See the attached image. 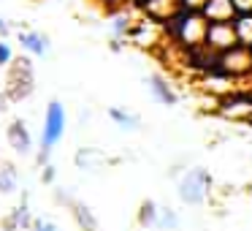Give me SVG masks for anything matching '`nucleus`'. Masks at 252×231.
<instances>
[{
    "mask_svg": "<svg viewBox=\"0 0 252 231\" xmlns=\"http://www.w3.org/2000/svg\"><path fill=\"white\" fill-rule=\"evenodd\" d=\"M30 90H33V68H30V60L17 57L11 63V74H8V98L22 101L25 95H30Z\"/></svg>",
    "mask_w": 252,
    "mask_h": 231,
    "instance_id": "obj_3",
    "label": "nucleus"
},
{
    "mask_svg": "<svg viewBox=\"0 0 252 231\" xmlns=\"http://www.w3.org/2000/svg\"><path fill=\"white\" fill-rule=\"evenodd\" d=\"M8 144H11V150H17L19 155H28L30 150H33V139H30L28 125H25L22 120H14L11 125H8Z\"/></svg>",
    "mask_w": 252,
    "mask_h": 231,
    "instance_id": "obj_5",
    "label": "nucleus"
},
{
    "mask_svg": "<svg viewBox=\"0 0 252 231\" xmlns=\"http://www.w3.org/2000/svg\"><path fill=\"white\" fill-rule=\"evenodd\" d=\"M6 106H8V101H6V98H3V95H0V112L6 109Z\"/></svg>",
    "mask_w": 252,
    "mask_h": 231,
    "instance_id": "obj_17",
    "label": "nucleus"
},
{
    "mask_svg": "<svg viewBox=\"0 0 252 231\" xmlns=\"http://www.w3.org/2000/svg\"><path fill=\"white\" fill-rule=\"evenodd\" d=\"M6 63H14L11 60V46L6 41H0V66H6Z\"/></svg>",
    "mask_w": 252,
    "mask_h": 231,
    "instance_id": "obj_14",
    "label": "nucleus"
},
{
    "mask_svg": "<svg viewBox=\"0 0 252 231\" xmlns=\"http://www.w3.org/2000/svg\"><path fill=\"white\" fill-rule=\"evenodd\" d=\"M6 33H8V28H6V22L0 19V36H6Z\"/></svg>",
    "mask_w": 252,
    "mask_h": 231,
    "instance_id": "obj_16",
    "label": "nucleus"
},
{
    "mask_svg": "<svg viewBox=\"0 0 252 231\" xmlns=\"http://www.w3.org/2000/svg\"><path fill=\"white\" fill-rule=\"evenodd\" d=\"M158 212H160V207L155 201H144L141 212H138V223L141 226H155L158 223Z\"/></svg>",
    "mask_w": 252,
    "mask_h": 231,
    "instance_id": "obj_12",
    "label": "nucleus"
},
{
    "mask_svg": "<svg viewBox=\"0 0 252 231\" xmlns=\"http://www.w3.org/2000/svg\"><path fill=\"white\" fill-rule=\"evenodd\" d=\"M19 44L25 46L28 52H33V55H46V49H49V41H46V36H41L38 30H28V33L19 36Z\"/></svg>",
    "mask_w": 252,
    "mask_h": 231,
    "instance_id": "obj_7",
    "label": "nucleus"
},
{
    "mask_svg": "<svg viewBox=\"0 0 252 231\" xmlns=\"http://www.w3.org/2000/svg\"><path fill=\"white\" fill-rule=\"evenodd\" d=\"M147 87L152 90L155 101L163 106H176L179 104V95H176V90L171 87L168 82H165V77H160V74H149L147 77Z\"/></svg>",
    "mask_w": 252,
    "mask_h": 231,
    "instance_id": "obj_4",
    "label": "nucleus"
},
{
    "mask_svg": "<svg viewBox=\"0 0 252 231\" xmlns=\"http://www.w3.org/2000/svg\"><path fill=\"white\" fill-rule=\"evenodd\" d=\"M158 229H165V231H174V229H179V215L174 212L171 207H160V212H158Z\"/></svg>",
    "mask_w": 252,
    "mask_h": 231,
    "instance_id": "obj_11",
    "label": "nucleus"
},
{
    "mask_svg": "<svg viewBox=\"0 0 252 231\" xmlns=\"http://www.w3.org/2000/svg\"><path fill=\"white\" fill-rule=\"evenodd\" d=\"M65 133V106L60 101H49L46 106V117H44V133H41V155L38 163H46V155L52 153L57 142Z\"/></svg>",
    "mask_w": 252,
    "mask_h": 231,
    "instance_id": "obj_2",
    "label": "nucleus"
},
{
    "mask_svg": "<svg viewBox=\"0 0 252 231\" xmlns=\"http://www.w3.org/2000/svg\"><path fill=\"white\" fill-rule=\"evenodd\" d=\"M52 180H55V169L46 166V169H44V182H52Z\"/></svg>",
    "mask_w": 252,
    "mask_h": 231,
    "instance_id": "obj_15",
    "label": "nucleus"
},
{
    "mask_svg": "<svg viewBox=\"0 0 252 231\" xmlns=\"http://www.w3.org/2000/svg\"><path fill=\"white\" fill-rule=\"evenodd\" d=\"M33 231H57V226L52 223V220H44V218H35L33 226H30Z\"/></svg>",
    "mask_w": 252,
    "mask_h": 231,
    "instance_id": "obj_13",
    "label": "nucleus"
},
{
    "mask_svg": "<svg viewBox=\"0 0 252 231\" xmlns=\"http://www.w3.org/2000/svg\"><path fill=\"white\" fill-rule=\"evenodd\" d=\"M109 117H111V122H114V125L122 128V131H136V128H141V120H138L136 115H130V112L120 109V106H111Z\"/></svg>",
    "mask_w": 252,
    "mask_h": 231,
    "instance_id": "obj_8",
    "label": "nucleus"
},
{
    "mask_svg": "<svg viewBox=\"0 0 252 231\" xmlns=\"http://www.w3.org/2000/svg\"><path fill=\"white\" fill-rule=\"evenodd\" d=\"M3 226H6V231L22 229V226H33V220H30V209H28V204H19L17 209H11V215H8L6 220H3Z\"/></svg>",
    "mask_w": 252,
    "mask_h": 231,
    "instance_id": "obj_9",
    "label": "nucleus"
},
{
    "mask_svg": "<svg viewBox=\"0 0 252 231\" xmlns=\"http://www.w3.org/2000/svg\"><path fill=\"white\" fill-rule=\"evenodd\" d=\"M68 207H71L76 223L82 226V231H98V220H95V215L90 212L87 204H82V201H68Z\"/></svg>",
    "mask_w": 252,
    "mask_h": 231,
    "instance_id": "obj_6",
    "label": "nucleus"
},
{
    "mask_svg": "<svg viewBox=\"0 0 252 231\" xmlns=\"http://www.w3.org/2000/svg\"><path fill=\"white\" fill-rule=\"evenodd\" d=\"M209 188H212V177H209V171L201 169V166L187 169L185 174H182V180L176 182V193H179V198L185 204H190V207L203 204Z\"/></svg>",
    "mask_w": 252,
    "mask_h": 231,
    "instance_id": "obj_1",
    "label": "nucleus"
},
{
    "mask_svg": "<svg viewBox=\"0 0 252 231\" xmlns=\"http://www.w3.org/2000/svg\"><path fill=\"white\" fill-rule=\"evenodd\" d=\"M19 188L17 169L11 163H0V193H14Z\"/></svg>",
    "mask_w": 252,
    "mask_h": 231,
    "instance_id": "obj_10",
    "label": "nucleus"
}]
</instances>
